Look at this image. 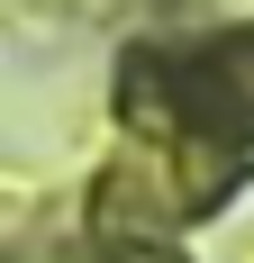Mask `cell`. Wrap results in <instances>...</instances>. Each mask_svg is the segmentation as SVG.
Instances as JSON below:
<instances>
[{
    "mask_svg": "<svg viewBox=\"0 0 254 263\" xmlns=\"http://www.w3.org/2000/svg\"><path fill=\"white\" fill-rule=\"evenodd\" d=\"M173 100L200 118V127H227V136H254V27L245 36H218V46H191L164 64Z\"/></svg>",
    "mask_w": 254,
    "mask_h": 263,
    "instance_id": "6da1fadb",
    "label": "cell"
}]
</instances>
